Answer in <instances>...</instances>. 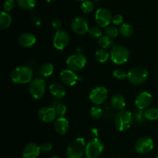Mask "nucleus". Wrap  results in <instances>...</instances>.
<instances>
[{
	"label": "nucleus",
	"mask_w": 158,
	"mask_h": 158,
	"mask_svg": "<svg viewBox=\"0 0 158 158\" xmlns=\"http://www.w3.org/2000/svg\"><path fill=\"white\" fill-rule=\"evenodd\" d=\"M33 71L29 66H20L15 67L10 75L11 80L16 84H26L32 81Z\"/></svg>",
	"instance_id": "1"
},
{
	"label": "nucleus",
	"mask_w": 158,
	"mask_h": 158,
	"mask_svg": "<svg viewBox=\"0 0 158 158\" xmlns=\"http://www.w3.org/2000/svg\"><path fill=\"white\" fill-rule=\"evenodd\" d=\"M134 121V115L132 113L127 110L118 111L114 119V124L116 128L120 132L127 131L132 125Z\"/></svg>",
	"instance_id": "2"
},
{
	"label": "nucleus",
	"mask_w": 158,
	"mask_h": 158,
	"mask_svg": "<svg viewBox=\"0 0 158 158\" xmlns=\"http://www.w3.org/2000/svg\"><path fill=\"white\" fill-rule=\"evenodd\" d=\"M86 143L83 137H78L73 140L66 149L67 158H82L85 154Z\"/></svg>",
	"instance_id": "3"
},
{
	"label": "nucleus",
	"mask_w": 158,
	"mask_h": 158,
	"mask_svg": "<svg viewBox=\"0 0 158 158\" xmlns=\"http://www.w3.org/2000/svg\"><path fill=\"white\" fill-rule=\"evenodd\" d=\"M131 56L129 49L123 46H114L111 49L110 57L111 61L117 65H122L128 61Z\"/></svg>",
	"instance_id": "4"
},
{
	"label": "nucleus",
	"mask_w": 158,
	"mask_h": 158,
	"mask_svg": "<svg viewBox=\"0 0 158 158\" xmlns=\"http://www.w3.org/2000/svg\"><path fill=\"white\" fill-rule=\"evenodd\" d=\"M148 76H149V73L146 68L137 66V67L133 68L128 72L127 79L131 84L138 86L146 82Z\"/></svg>",
	"instance_id": "5"
},
{
	"label": "nucleus",
	"mask_w": 158,
	"mask_h": 158,
	"mask_svg": "<svg viewBox=\"0 0 158 158\" xmlns=\"http://www.w3.org/2000/svg\"><path fill=\"white\" fill-rule=\"evenodd\" d=\"M104 150V145L99 138H92L86 145L85 155L86 158H97Z\"/></svg>",
	"instance_id": "6"
},
{
	"label": "nucleus",
	"mask_w": 158,
	"mask_h": 158,
	"mask_svg": "<svg viewBox=\"0 0 158 158\" xmlns=\"http://www.w3.org/2000/svg\"><path fill=\"white\" fill-rule=\"evenodd\" d=\"M46 81L42 78H35L29 83V92L31 97L35 100L42 98L46 93Z\"/></svg>",
	"instance_id": "7"
},
{
	"label": "nucleus",
	"mask_w": 158,
	"mask_h": 158,
	"mask_svg": "<svg viewBox=\"0 0 158 158\" xmlns=\"http://www.w3.org/2000/svg\"><path fill=\"white\" fill-rule=\"evenodd\" d=\"M66 66L73 71H80L85 67L86 64V58L80 53L73 54L69 56L66 61Z\"/></svg>",
	"instance_id": "8"
},
{
	"label": "nucleus",
	"mask_w": 158,
	"mask_h": 158,
	"mask_svg": "<svg viewBox=\"0 0 158 158\" xmlns=\"http://www.w3.org/2000/svg\"><path fill=\"white\" fill-rule=\"evenodd\" d=\"M108 97V91L104 86H97L90 91L89 95V100L94 104L100 106L103 104Z\"/></svg>",
	"instance_id": "9"
},
{
	"label": "nucleus",
	"mask_w": 158,
	"mask_h": 158,
	"mask_svg": "<svg viewBox=\"0 0 158 158\" xmlns=\"http://www.w3.org/2000/svg\"><path fill=\"white\" fill-rule=\"evenodd\" d=\"M95 20L100 27H107L113 20L112 14L106 8H100L95 14Z\"/></svg>",
	"instance_id": "10"
},
{
	"label": "nucleus",
	"mask_w": 158,
	"mask_h": 158,
	"mask_svg": "<svg viewBox=\"0 0 158 158\" xmlns=\"http://www.w3.org/2000/svg\"><path fill=\"white\" fill-rule=\"evenodd\" d=\"M69 43V35L68 32L64 30L56 31L55 35L53 37L52 43L53 46L58 50H63Z\"/></svg>",
	"instance_id": "11"
},
{
	"label": "nucleus",
	"mask_w": 158,
	"mask_h": 158,
	"mask_svg": "<svg viewBox=\"0 0 158 158\" xmlns=\"http://www.w3.org/2000/svg\"><path fill=\"white\" fill-rule=\"evenodd\" d=\"M60 79L63 84L69 86H74L82 80L80 76H78L77 73H75L74 71L69 69L62 71L60 73Z\"/></svg>",
	"instance_id": "12"
},
{
	"label": "nucleus",
	"mask_w": 158,
	"mask_h": 158,
	"mask_svg": "<svg viewBox=\"0 0 158 158\" xmlns=\"http://www.w3.org/2000/svg\"><path fill=\"white\" fill-rule=\"evenodd\" d=\"M71 29H72L73 32L77 35H83L88 32L89 28L86 19L79 16L73 20L72 24H71Z\"/></svg>",
	"instance_id": "13"
},
{
	"label": "nucleus",
	"mask_w": 158,
	"mask_h": 158,
	"mask_svg": "<svg viewBox=\"0 0 158 158\" xmlns=\"http://www.w3.org/2000/svg\"><path fill=\"white\" fill-rule=\"evenodd\" d=\"M154 143L151 138L143 137L139 139L135 144V150L138 154H145L151 152L154 149Z\"/></svg>",
	"instance_id": "14"
},
{
	"label": "nucleus",
	"mask_w": 158,
	"mask_h": 158,
	"mask_svg": "<svg viewBox=\"0 0 158 158\" xmlns=\"http://www.w3.org/2000/svg\"><path fill=\"white\" fill-rule=\"evenodd\" d=\"M152 95L147 91H143L137 95L134 103H135V106L138 108V110H143L144 109H148V106L152 103Z\"/></svg>",
	"instance_id": "15"
},
{
	"label": "nucleus",
	"mask_w": 158,
	"mask_h": 158,
	"mask_svg": "<svg viewBox=\"0 0 158 158\" xmlns=\"http://www.w3.org/2000/svg\"><path fill=\"white\" fill-rule=\"evenodd\" d=\"M38 116L40 120L44 123H51L55 121L57 115L53 107L44 106L40 108L38 112Z\"/></svg>",
	"instance_id": "16"
},
{
	"label": "nucleus",
	"mask_w": 158,
	"mask_h": 158,
	"mask_svg": "<svg viewBox=\"0 0 158 158\" xmlns=\"http://www.w3.org/2000/svg\"><path fill=\"white\" fill-rule=\"evenodd\" d=\"M40 152V146L35 143H29L23 148V158H36Z\"/></svg>",
	"instance_id": "17"
},
{
	"label": "nucleus",
	"mask_w": 158,
	"mask_h": 158,
	"mask_svg": "<svg viewBox=\"0 0 158 158\" xmlns=\"http://www.w3.org/2000/svg\"><path fill=\"white\" fill-rule=\"evenodd\" d=\"M54 129L59 135H65L69 129V121L65 117H58L54 122Z\"/></svg>",
	"instance_id": "18"
},
{
	"label": "nucleus",
	"mask_w": 158,
	"mask_h": 158,
	"mask_svg": "<svg viewBox=\"0 0 158 158\" xmlns=\"http://www.w3.org/2000/svg\"><path fill=\"white\" fill-rule=\"evenodd\" d=\"M36 38L35 35L29 32H24L19 36L18 43L21 46L25 48H30L35 45Z\"/></svg>",
	"instance_id": "19"
},
{
	"label": "nucleus",
	"mask_w": 158,
	"mask_h": 158,
	"mask_svg": "<svg viewBox=\"0 0 158 158\" xmlns=\"http://www.w3.org/2000/svg\"><path fill=\"white\" fill-rule=\"evenodd\" d=\"M110 104L113 109L116 110H122L126 106V100L125 97L121 94H114L110 100Z\"/></svg>",
	"instance_id": "20"
},
{
	"label": "nucleus",
	"mask_w": 158,
	"mask_h": 158,
	"mask_svg": "<svg viewBox=\"0 0 158 158\" xmlns=\"http://www.w3.org/2000/svg\"><path fill=\"white\" fill-rule=\"evenodd\" d=\"M49 92L55 98L60 100L66 96V89L62 86V84L58 83H53L49 86Z\"/></svg>",
	"instance_id": "21"
},
{
	"label": "nucleus",
	"mask_w": 158,
	"mask_h": 158,
	"mask_svg": "<svg viewBox=\"0 0 158 158\" xmlns=\"http://www.w3.org/2000/svg\"><path fill=\"white\" fill-rule=\"evenodd\" d=\"M12 23V16L8 12H1L0 15V29H6L10 26Z\"/></svg>",
	"instance_id": "22"
},
{
	"label": "nucleus",
	"mask_w": 158,
	"mask_h": 158,
	"mask_svg": "<svg viewBox=\"0 0 158 158\" xmlns=\"http://www.w3.org/2000/svg\"><path fill=\"white\" fill-rule=\"evenodd\" d=\"M98 45L101 47V49L106 50L107 49H110V48L112 49L114 47V42L112 41V40L106 35H102L100 39H98Z\"/></svg>",
	"instance_id": "23"
},
{
	"label": "nucleus",
	"mask_w": 158,
	"mask_h": 158,
	"mask_svg": "<svg viewBox=\"0 0 158 158\" xmlns=\"http://www.w3.org/2000/svg\"><path fill=\"white\" fill-rule=\"evenodd\" d=\"M54 66L52 63H46L40 67V75L43 77H49L53 73Z\"/></svg>",
	"instance_id": "24"
},
{
	"label": "nucleus",
	"mask_w": 158,
	"mask_h": 158,
	"mask_svg": "<svg viewBox=\"0 0 158 158\" xmlns=\"http://www.w3.org/2000/svg\"><path fill=\"white\" fill-rule=\"evenodd\" d=\"M119 31L123 37H130L134 33V27L130 23H123L120 26Z\"/></svg>",
	"instance_id": "25"
},
{
	"label": "nucleus",
	"mask_w": 158,
	"mask_h": 158,
	"mask_svg": "<svg viewBox=\"0 0 158 158\" xmlns=\"http://www.w3.org/2000/svg\"><path fill=\"white\" fill-rule=\"evenodd\" d=\"M110 57V54L108 53L106 49H100L97 50L95 53V59L98 63H106Z\"/></svg>",
	"instance_id": "26"
},
{
	"label": "nucleus",
	"mask_w": 158,
	"mask_h": 158,
	"mask_svg": "<svg viewBox=\"0 0 158 158\" xmlns=\"http://www.w3.org/2000/svg\"><path fill=\"white\" fill-rule=\"evenodd\" d=\"M143 114L147 120H156L158 119V110L156 108H148L143 111Z\"/></svg>",
	"instance_id": "27"
},
{
	"label": "nucleus",
	"mask_w": 158,
	"mask_h": 158,
	"mask_svg": "<svg viewBox=\"0 0 158 158\" xmlns=\"http://www.w3.org/2000/svg\"><path fill=\"white\" fill-rule=\"evenodd\" d=\"M89 114H90V117L93 119H95V120H98L100 119L103 115V110L100 106H97L95 105L93 107H91L90 111H89Z\"/></svg>",
	"instance_id": "28"
},
{
	"label": "nucleus",
	"mask_w": 158,
	"mask_h": 158,
	"mask_svg": "<svg viewBox=\"0 0 158 158\" xmlns=\"http://www.w3.org/2000/svg\"><path fill=\"white\" fill-rule=\"evenodd\" d=\"M17 3L22 9L29 10L35 7L36 2L35 0H17Z\"/></svg>",
	"instance_id": "29"
},
{
	"label": "nucleus",
	"mask_w": 158,
	"mask_h": 158,
	"mask_svg": "<svg viewBox=\"0 0 158 158\" xmlns=\"http://www.w3.org/2000/svg\"><path fill=\"white\" fill-rule=\"evenodd\" d=\"M119 32H120L119 29L114 26H108L104 29L105 35L109 37L110 39H114L116 37H117Z\"/></svg>",
	"instance_id": "30"
},
{
	"label": "nucleus",
	"mask_w": 158,
	"mask_h": 158,
	"mask_svg": "<svg viewBox=\"0 0 158 158\" xmlns=\"http://www.w3.org/2000/svg\"><path fill=\"white\" fill-rule=\"evenodd\" d=\"M94 9V4L91 0H85L81 5V10L84 13H90Z\"/></svg>",
	"instance_id": "31"
},
{
	"label": "nucleus",
	"mask_w": 158,
	"mask_h": 158,
	"mask_svg": "<svg viewBox=\"0 0 158 158\" xmlns=\"http://www.w3.org/2000/svg\"><path fill=\"white\" fill-rule=\"evenodd\" d=\"M53 108L55 109L56 115L59 116L60 117H63L66 114V110H67L66 105L62 103H58L53 106Z\"/></svg>",
	"instance_id": "32"
},
{
	"label": "nucleus",
	"mask_w": 158,
	"mask_h": 158,
	"mask_svg": "<svg viewBox=\"0 0 158 158\" xmlns=\"http://www.w3.org/2000/svg\"><path fill=\"white\" fill-rule=\"evenodd\" d=\"M88 34L89 35V36H91L92 38H97L100 39L102 36V31L97 26H92L89 29L88 31Z\"/></svg>",
	"instance_id": "33"
},
{
	"label": "nucleus",
	"mask_w": 158,
	"mask_h": 158,
	"mask_svg": "<svg viewBox=\"0 0 158 158\" xmlns=\"http://www.w3.org/2000/svg\"><path fill=\"white\" fill-rule=\"evenodd\" d=\"M114 77L117 80H124L128 77V73L123 69H116L113 73Z\"/></svg>",
	"instance_id": "34"
},
{
	"label": "nucleus",
	"mask_w": 158,
	"mask_h": 158,
	"mask_svg": "<svg viewBox=\"0 0 158 158\" xmlns=\"http://www.w3.org/2000/svg\"><path fill=\"white\" fill-rule=\"evenodd\" d=\"M145 119L146 118H145L144 114H143V111L141 110H138L134 114V120L136 123H138V124H141V123H144Z\"/></svg>",
	"instance_id": "35"
},
{
	"label": "nucleus",
	"mask_w": 158,
	"mask_h": 158,
	"mask_svg": "<svg viewBox=\"0 0 158 158\" xmlns=\"http://www.w3.org/2000/svg\"><path fill=\"white\" fill-rule=\"evenodd\" d=\"M15 0H6L4 2L3 8H4L5 12H11V11L15 8Z\"/></svg>",
	"instance_id": "36"
},
{
	"label": "nucleus",
	"mask_w": 158,
	"mask_h": 158,
	"mask_svg": "<svg viewBox=\"0 0 158 158\" xmlns=\"http://www.w3.org/2000/svg\"><path fill=\"white\" fill-rule=\"evenodd\" d=\"M52 143H48V142H46V143H43V144L40 146V150H41V152L43 153H49L52 151Z\"/></svg>",
	"instance_id": "37"
},
{
	"label": "nucleus",
	"mask_w": 158,
	"mask_h": 158,
	"mask_svg": "<svg viewBox=\"0 0 158 158\" xmlns=\"http://www.w3.org/2000/svg\"><path fill=\"white\" fill-rule=\"evenodd\" d=\"M31 19H32V23L35 25V26H40L41 24V17L39 15L37 12H33L31 15Z\"/></svg>",
	"instance_id": "38"
},
{
	"label": "nucleus",
	"mask_w": 158,
	"mask_h": 158,
	"mask_svg": "<svg viewBox=\"0 0 158 158\" xmlns=\"http://www.w3.org/2000/svg\"><path fill=\"white\" fill-rule=\"evenodd\" d=\"M123 18L120 14H117V15H115L114 17H113L112 23H114L115 26L122 25L123 24Z\"/></svg>",
	"instance_id": "39"
},
{
	"label": "nucleus",
	"mask_w": 158,
	"mask_h": 158,
	"mask_svg": "<svg viewBox=\"0 0 158 158\" xmlns=\"http://www.w3.org/2000/svg\"><path fill=\"white\" fill-rule=\"evenodd\" d=\"M52 26L56 31L61 30L62 22L59 19H54L52 22Z\"/></svg>",
	"instance_id": "40"
},
{
	"label": "nucleus",
	"mask_w": 158,
	"mask_h": 158,
	"mask_svg": "<svg viewBox=\"0 0 158 158\" xmlns=\"http://www.w3.org/2000/svg\"><path fill=\"white\" fill-rule=\"evenodd\" d=\"M89 134H90V136L93 138H97V136L99 135L98 130L95 127L92 128V129L90 130V131H89Z\"/></svg>",
	"instance_id": "41"
},
{
	"label": "nucleus",
	"mask_w": 158,
	"mask_h": 158,
	"mask_svg": "<svg viewBox=\"0 0 158 158\" xmlns=\"http://www.w3.org/2000/svg\"><path fill=\"white\" fill-rule=\"evenodd\" d=\"M46 2H53L54 0H46Z\"/></svg>",
	"instance_id": "42"
},
{
	"label": "nucleus",
	"mask_w": 158,
	"mask_h": 158,
	"mask_svg": "<svg viewBox=\"0 0 158 158\" xmlns=\"http://www.w3.org/2000/svg\"><path fill=\"white\" fill-rule=\"evenodd\" d=\"M50 158H60V157H56V156H53V157H51Z\"/></svg>",
	"instance_id": "43"
},
{
	"label": "nucleus",
	"mask_w": 158,
	"mask_h": 158,
	"mask_svg": "<svg viewBox=\"0 0 158 158\" xmlns=\"http://www.w3.org/2000/svg\"><path fill=\"white\" fill-rule=\"evenodd\" d=\"M77 1H85V0H77Z\"/></svg>",
	"instance_id": "44"
},
{
	"label": "nucleus",
	"mask_w": 158,
	"mask_h": 158,
	"mask_svg": "<svg viewBox=\"0 0 158 158\" xmlns=\"http://www.w3.org/2000/svg\"><path fill=\"white\" fill-rule=\"evenodd\" d=\"M154 158H158V155H157V156H156V157H154Z\"/></svg>",
	"instance_id": "45"
}]
</instances>
